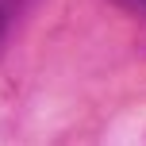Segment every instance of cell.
<instances>
[{
  "instance_id": "1",
  "label": "cell",
  "mask_w": 146,
  "mask_h": 146,
  "mask_svg": "<svg viewBox=\"0 0 146 146\" xmlns=\"http://www.w3.org/2000/svg\"><path fill=\"white\" fill-rule=\"evenodd\" d=\"M123 12H131V15H146V0H115Z\"/></svg>"
},
{
  "instance_id": "2",
  "label": "cell",
  "mask_w": 146,
  "mask_h": 146,
  "mask_svg": "<svg viewBox=\"0 0 146 146\" xmlns=\"http://www.w3.org/2000/svg\"><path fill=\"white\" fill-rule=\"evenodd\" d=\"M0 38H4V12H0Z\"/></svg>"
}]
</instances>
